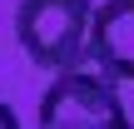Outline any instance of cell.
Segmentation results:
<instances>
[{"label": "cell", "mask_w": 134, "mask_h": 129, "mask_svg": "<svg viewBox=\"0 0 134 129\" xmlns=\"http://www.w3.org/2000/svg\"><path fill=\"white\" fill-rule=\"evenodd\" d=\"M90 0H20L15 10V40L30 55V65L40 70H75L85 60V40H90Z\"/></svg>", "instance_id": "cell-1"}, {"label": "cell", "mask_w": 134, "mask_h": 129, "mask_svg": "<svg viewBox=\"0 0 134 129\" xmlns=\"http://www.w3.org/2000/svg\"><path fill=\"white\" fill-rule=\"evenodd\" d=\"M40 129H134L119 89L104 75H85L80 65L55 75V85L40 99Z\"/></svg>", "instance_id": "cell-2"}, {"label": "cell", "mask_w": 134, "mask_h": 129, "mask_svg": "<svg viewBox=\"0 0 134 129\" xmlns=\"http://www.w3.org/2000/svg\"><path fill=\"white\" fill-rule=\"evenodd\" d=\"M85 55L99 65V75L109 85L114 80H129L134 85V0H104L90 15Z\"/></svg>", "instance_id": "cell-3"}, {"label": "cell", "mask_w": 134, "mask_h": 129, "mask_svg": "<svg viewBox=\"0 0 134 129\" xmlns=\"http://www.w3.org/2000/svg\"><path fill=\"white\" fill-rule=\"evenodd\" d=\"M0 129H20V119H15V109L0 99Z\"/></svg>", "instance_id": "cell-4"}]
</instances>
